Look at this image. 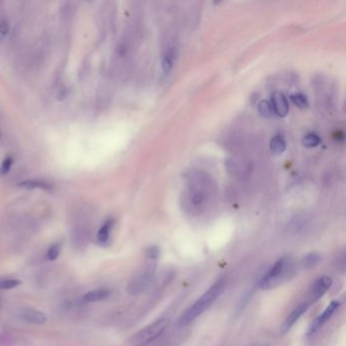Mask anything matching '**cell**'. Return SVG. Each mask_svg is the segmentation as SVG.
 Returning a JSON list of instances; mask_svg holds the SVG:
<instances>
[{
  "label": "cell",
  "mask_w": 346,
  "mask_h": 346,
  "mask_svg": "<svg viewBox=\"0 0 346 346\" xmlns=\"http://www.w3.org/2000/svg\"><path fill=\"white\" fill-rule=\"evenodd\" d=\"M213 186L202 173H193L189 178L188 191L185 194V204L190 211H200L206 204Z\"/></svg>",
  "instance_id": "6da1fadb"
},
{
  "label": "cell",
  "mask_w": 346,
  "mask_h": 346,
  "mask_svg": "<svg viewBox=\"0 0 346 346\" xmlns=\"http://www.w3.org/2000/svg\"><path fill=\"white\" fill-rule=\"evenodd\" d=\"M295 268L296 264L293 258L289 256L280 258L262 277L260 287L262 289H271L279 286L294 275Z\"/></svg>",
  "instance_id": "7a4b0ae2"
},
{
  "label": "cell",
  "mask_w": 346,
  "mask_h": 346,
  "mask_svg": "<svg viewBox=\"0 0 346 346\" xmlns=\"http://www.w3.org/2000/svg\"><path fill=\"white\" fill-rule=\"evenodd\" d=\"M224 289V281L219 280L209 287L192 306L186 310L180 318L181 325H188L202 315L219 298Z\"/></svg>",
  "instance_id": "3957f363"
},
{
  "label": "cell",
  "mask_w": 346,
  "mask_h": 346,
  "mask_svg": "<svg viewBox=\"0 0 346 346\" xmlns=\"http://www.w3.org/2000/svg\"><path fill=\"white\" fill-rule=\"evenodd\" d=\"M168 320L165 318H162L160 320H157L153 324L146 326L142 330H140L138 333H136L132 339L131 343L133 346H144L146 344H150L155 339H157L162 333L166 330L168 326Z\"/></svg>",
  "instance_id": "277c9868"
},
{
  "label": "cell",
  "mask_w": 346,
  "mask_h": 346,
  "mask_svg": "<svg viewBox=\"0 0 346 346\" xmlns=\"http://www.w3.org/2000/svg\"><path fill=\"white\" fill-rule=\"evenodd\" d=\"M155 274V268L154 267H150L147 269H145L142 273H140L136 278H134L129 286H128V291L131 294H137L139 292H141L142 290H144L151 283L153 277Z\"/></svg>",
  "instance_id": "5b68a950"
},
{
  "label": "cell",
  "mask_w": 346,
  "mask_h": 346,
  "mask_svg": "<svg viewBox=\"0 0 346 346\" xmlns=\"http://www.w3.org/2000/svg\"><path fill=\"white\" fill-rule=\"evenodd\" d=\"M340 307V303L338 301H333L331 302L328 307L313 321L309 328L310 333H314L318 331L332 316L333 314L337 311V309Z\"/></svg>",
  "instance_id": "8992f818"
},
{
  "label": "cell",
  "mask_w": 346,
  "mask_h": 346,
  "mask_svg": "<svg viewBox=\"0 0 346 346\" xmlns=\"http://www.w3.org/2000/svg\"><path fill=\"white\" fill-rule=\"evenodd\" d=\"M332 285V280L330 277L328 276H322L320 278H318L312 285L311 287V292L310 295L312 298V300L318 301L320 300L331 287Z\"/></svg>",
  "instance_id": "52a82bcc"
},
{
  "label": "cell",
  "mask_w": 346,
  "mask_h": 346,
  "mask_svg": "<svg viewBox=\"0 0 346 346\" xmlns=\"http://www.w3.org/2000/svg\"><path fill=\"white\" fill-rule=\"evenodd\" d=\"M270 103L272 105L274 114H276L279 117L286 116L289 111V106H288L286 97L284 96L282 92H279V91L274 92L272 94V98Z\"/></svg>",
  "instance_id": "ba28073f"
},
{
  "label": "cell",
  "mask_w": 346,
  "mask_h": 346,
  "mask_svg": "<svg viewBox=\"0 0 346 346\" xmlns=\"http://www.w3.org/2000/svg\"><path fill=\"white\" fill-rule=\"evenodd\" d=\"M20 317L25 322L30 323V324H36V325L44 324L47 321V317L43 312L33 309V308H25L21 310Z\"/></svg>",
  "instance_id": "9c48e42d"
},
{
  "label": "cell",
  "mask_w": 346,
  "mask_h": 346,
  "mask_svg": "<svg viewBox=\"0 0 346 346\" xmlns=\"http://www.w3.org/2000/svg\"><path fill=\"white\" fill-rule=\"evenodd\" d=\"M310 303H303L300 306H298L291 313L290 315L286 318V320L284 321L282 327H281V331L282 332H286L288 331L299 320L300 318L307 312V310L310 307Z\"/></svg>",
  "instance_id": "30bf717a"
},
{
  "label": "cell",
  "mask_w": 346,
  "mask_h": 346,
  "mask_svg": "<svg viewBox=\"0 0 346 346\" xmlns=\"http://www.w3.org/2000/svg\"><path fill=\"white\" fill-rule=\"evenodd\" d=\"M111 294V291L107 288H96L93 290L88 291L84 294L83 300L86 303H93V302H100L108 299Z\"/></svg>",
  "instance_id": "8fae6325"
},
{
  "label": "cell",
  "mask_w": 346,
  "mask_h": 346,
  "mask_svg": "<svg viewBox=\"0 0 346 346\" xmlns=\"http://www.w3.org/2000/svg\"><path fill=\"white\" fill-rule=\"evenodd\" d=\"M113 225H114V220H113V219H109V220H107V221L102 225V227L98 229L96 238H97V241H98L101 244H106V243H108V241H109V239H110V235H111V232H112Z\"/></svg>",
  "instance_id": "7c38bea8"
},
{
  "label": "cell",
  "mask_w": 346,
  "mask_h": 346,
  "mask_svg": "<svg viewBox=\"0 0 346 346\" xmlns=\"http://www.w3.org/2000/svg\"><path fill=\"white\" fill-rule=\"evenodd\" d=\"M286 149V143L283 137L279 134L275 135L270 141V151L274 156H280L284 153Z\"/></svg>",
  "instance_id": "4fadbf2b"
},
{
  "label": "cell",
  "mask_w": 346,
  "mask_h": 346,
  "mask_svg": "<svg viewBox=\"0 0 346 346\" xmlns=\"http://www.w3.org/2000/svg\"><path fill=\"white\" fill-rule=\"evenodd\" d=\"M175 57H176V52L174 48H171L167 51V53L165 54L164 58H163V70L166 74L170 73L171 70L173 69L174 66V62H175Z\"/></svg>",
  "instance_id": "5bb4252c"
},
{
  "label": "cell",
  "mask_w": 346,
  "mask_h": 346,
  "mask_svg": "<svg viewBox=\"0 0 346 346\" xmlns=\"http://www.w3.org/2000/svg\"><path fill=\"white\" fill-rule=\"evenodd\" d=\"M258 112L264 118H271L274 115L271 103L266 100H263L258 104Z\"/></svg>",
  "instance_id": "9a60e30c"
},
{
  "label": "cell",
  "mask_w": 346,
  "mask_h": 346,
  "mask_svg": "<svg viewBox=\"0 0 346 346\" xmlns=\"http://www.w3.org/2000/svg\"><path fill=\"white\" fill-rule=\"evenodd\" d=\"M321 142V138L318 134L316 133H309L307 134L304 138H303V144L306 147L312 149V147H316L320 144Z\"/></svg>",
  "instance_id": "2e32d148"
},
{
  "label": "cell",
  "mask_w": 346,
  "mask_h": 346,
  "mask_svg": "<svg viewBox=\"0 0 346 346\" xmlns=\"http://www.w3.org/2000/svg\"><path fill=\"white\" fill-rule=\"evenodd\" d=\"M61 249H62L61 243L53 244V245L48 249V252H47V259H48L49 261H55V260L59 257L60 252H61Z\"/></svg>",
  "instance_id": "e0dca14e"
},
{
  "label": "cell",
  "mask_w": 346,
  "mask_h": 346,
  "mask_svg": "<svg viewBox=\"0 0 346 346\" xmlns=\"http://www.w3.org/2000/svg\"><path fill=\"white\" fill-rule=\"evenodd\" d=\"M21 187L27 188V189H36V188H42V189H49L50 185L46 182L41 181H26L20 184Z\"/></svg>",
  "instance_id": "ac0fdd59"
},
{
  "label": "cell",
  "mask_w": 346,
  "mask_h": 346,
  "mask_svg": "<svg viewBox=\"0 0 346 346\" xmlns=\"http://www.w3.org/2000/svg\"><path fill=\"white\" fill-rule=\"evenodd\" d=\"M290 100L291 102L299 108L301 109H305L308 107L309 103H308V100L306 97V95H304L303 93H295V94H292L290 96Z\"/></svg>",
  "instance_id": "d6986e66"
},
{
  "label": "cell",
  "mask_w": 346,
  "mask_h": 346,
  "mask_svg": "<svg viewBox=\"0 0 346 346\" xmlns=\"http://www.w3.org/2000/svg\"><path fill=\"white\" fill-rule=\"evenodd\" d=\"M21 284V280L14 278L0 279V289H13Z\"/></svg>",
  "instance_id": "ffe728a7"
},
{
  "label": "cell",
  "mask_w": 346,
  "mask_h": 346,
  "mask_svg": "<svg viewBox=\"0 0 346 346\" xmlns=\"http://www.w3.org/2000/svg\"><path fill=\"white\" fill-rule=\"evenodd\" d=\"M10 32V23L7 20L0 21V41L4 40Z\"/></svg>",
  "instance_id": "44dd1931"
},
{
  "label": "cell",
  "mask_w": 346,
  "mask_h": 346,
  "mask_svg": "<svg viewBox=\"0 0 346 346\" xmlns=\"http://www.w3.org/2000/svg\"><path fill=\"white\" fill-rule=\"evenodd\" d=\"M12 165H13V159L12 158H7L4 161L3 165H2V168H0V173H3V174L8 173L10 171Z\"/></svg>",
  "instance_id": "7402d4cb"
},
{
  "label": "cell",
  "mask_w": 346,
  "mask_h": 346,
  "mask_svg": "<svg viewBox=\"0 0 346 346\" xmlns=\"http://www.w3.org/2000/svg\"><path fill=\"white\" fill-rule=\"evenodd\" d=\"M318 261H319V258H318L317 255H309V256H307V258H306V264H307L308 266H313V265H315Z\"/></svg>",
  "instance_id": "603a6c76"
},
{
  "label": "cell",
  "mask_w": 346,
  "mask_h": 346,
  "mask_svg": "<svg viewBox=\"0 0 346 346\" xmlns=\"http://www.w3.org/2000/svg\"><path fill=\"white\" fill-rule=\"evenodd\" d=\"M158 255H159V251L157 248L153 247V248L149 249V257L150 258H156Z\"/></svg>",
  "instance_id": "cb8c5ba5"
}]
</instances>
